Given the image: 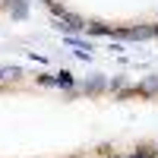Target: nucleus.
<instances>
[{"label":"nucleus","mask_w":158,"mask_h":158,"mask_svg":"<svg viewBox=\"0 0 158 158\" xmlns=\"http://www.w3.org/2000/svg\"><path fill=\"white\" fill-rule=\"evenodd\" d=\"M0 76H3V70H0Z\"/></svg>","instance_id":"nucleus-5"},{"label":"nucleus","mask_w":158,"mask_h":158,"mask_svg":"<svg viewBox=\"0 0 158 158\" xmlns=\"http://www.w3.org/2000/svg\"><path fill=\"white\" fill-rule=\"evenodd\" d=\"M54 82H57V85H70V82H73V76H70V73H60Z\"/></svg>","instance_id":"nucleus-2"},{"label":"nucleus","mask_w":158,"mask_h":158,"mask_svg":"<svg viewBox=\"0 0 158 158\" xmlns=\"http://www.w3.org/2000/svg\"><path fill=\"white\" fill-rule=\"evenodd\" d=\"M85 89H89V92H98V89H101V79H92V82H89Z\"/></svg>","instance_id":"nucleus-3"},{"label":"nucleus","mask_w":158,"mask_h":158,"mask_svg":"<svg viewBox=\"0 0 158 158\" xmlns=\"http://www.w3.org/2000/svg\"><path fill=\"white\" fill-rule=\"evenodd\" d=\"M133 158H149V155H146V152H142V155H133Z\"/></svg>","instance_id":"nucleus-4"},{"label":"nucleus","mask_w":158,"mask_h":158,"mask_svg":"<svg viewBox=\"0 0 158 158\" xmlns=\"http://www.w3.org/2000/svg\"><path fill=\"white\" fill-rule=\"evenodd\" d=\"M10 10H13V16H16V19H25V16H29V3H25V0H10Z\"/></svg>","instance_id":"nucleus-1"}]
</instances>
